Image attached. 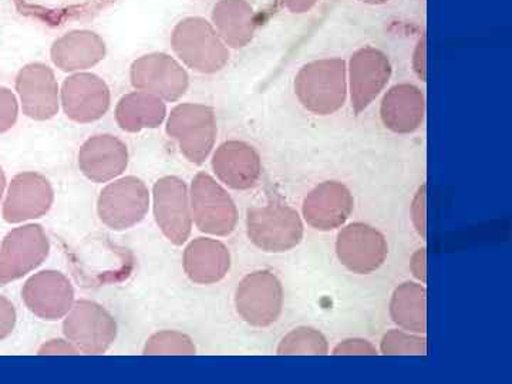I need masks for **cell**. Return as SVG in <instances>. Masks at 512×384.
<instances>
[{"label":"cell","instance_id":"cell-23","mask_svg":"<svg viewBox=\"0 0 512 384\" xmlns=\"http://www.w3.org/2000/svg\"><path fill=\"white\" fill-rule=\"evenodd\" d=\"M50 56L62 72H82L104 59L106 43L89 30H74L53 43Z\"/></svg>","mask_w":512,"mask_h":384},{"label":"cell","instance_id":"cell-21","mask_svg":"<svg viewBox=\"0 0 512 384\" xmlns=\"http://www.w3.org/2000/svg\"><path fill=\"white\" fill-rule=\"evenodd\" d=\"M53 188L40 174H20L10 185L5 220L20 222L40 218L53 204Z\"/></svg>","mask_w":512,"mask_h":384},{"label":"cell","instance_id":"cell-11","mask_svg":"<svg viewBox=\"0 0 512 384\" xmlns=\"http://www.w3.org/2000/svg\"><path fill=\"white\" fill-rule=\"evenodd\" d=\"M392 74V63L382 50L366 46L353 53L348 66V92L356 114L372 106L386 89Z\"/></svg>","mask_w":512,"mask_h":384},{"label":"cell","instance_id":"cell-4","mask_svg":"<svg viewBox=\"0 0 512 384\" xmlns=\"http://www.w3.org/2000/svg\"><path fill=\"white\" fill-rule=\"evenodd\" d=\"M167 134L190 163L204 164L217 141V117L205 104H178L168 117Z\"/></svg>","mask_w":512,"mask_h":384},{"label":"cell","instance_id":"cell-1","mask_svg":"<svg viewBox=\"0 0 512 384\" xmlns=\"http://www.w3.org/2000/svg\"><path fill=\"white\" fill-rule=\"evenodd\" d=\"M295 94L316 116L335 114L348 100V64L336 57L305 64L296 74Z\"/></svg>","mask_w":512,"mask_h":384},{"label":"cell","instance_id":"cell-14","mask_svg":"<svg viewBox=\"0 0 512 384\" xmlns=\"http://www.w3.org/2000/svg\"><path fill=\"white\" fill-rule=\"evenodd\" d=\"M49 239L39 225L19 228L9 234L0 252V282L22 278L37 268L49 255Z\"/></svg>","mask_w":512,"mask_h":384},{"label":"cell","instance_id":"cell-38","mask_svg":"<svg viewBox=\"0 0 512 384\" xmlns=\"http://www.w3.org/2000/svg\"><path fill=\"white\" fill-rule=\"evenodd\" d=\"M3 188H5V175H3L2 168H0V198H2Z\"/></svg>","mask_w":512,"mask_h":384},{"label":"cell","instance_id":"cell-15","mask_svg":"<svg viewBox=\"0 0 512 384\" xmlns=\"http://www.w3.org/2000/svg\"><path fill=\"white\" fill-rule=\"evenodd\" d=\"M110 89L93 73H77L62 87V106L70 120L89 124L106 116L110 109Z\"/></svg>","mask_w":512,"mask_h":384},{"label":"cell","instance_id":"cell-2","mask_svg":"<svg viewBox=\"0 0 512 384\" xmlns=\"http://www.w3.org/2000/svg\"><path fill=\"white\" fill-rule=\"evenodd\" d=\"M171 45L178 59L194 72L218 73L229 62V47L204 18L181 20L173 30Z\"/></svg>","mask_w":512,"mask_h":384},{"label":"cell","instance_id":"cell-18","mask_svg":"<svg viewBox=\"0 0 512 384\" xmlns=\"http://www.w3.org/2000/svg\"><path fill=\"white\" fill-rule=\"evenodd\" d=\"M30 311L46 320L62 319L74 305L72 282L57 271L40 272L23 289Z\"/></svg>","mask_w":512,"mask_h":384},{"label":"cell","instance_id":"cell-22","mask_svg":"<svg viewBox=\"0 0 512 384\" xmlns=\"http://www.w3.org/2000/svg\"><path fill=\"white\" fill-rule=\"evenodd\" d=\"M183 266L185 275L194 284H218L231 269V252L218 239L197 238L185 248Z\"/></svg>","mask_w":512,"mask_h":384},{"label":"cell","instance_id":"cell-26","mask_svg":"<svg viewBox=\"0 0 512 384\" xmlns=\"http://www.w3.org/2000/svg\"><path fill=\"white\" fill-rule=\"evenodd\" d=\"M167 116V107L160 97L137 92L126 94L116 107V120L128 133L157 128Z\"/></svg>","mask_w":512,"mask_h":384},{"label":"cell","instance_id":"cell-5","mask_svg":"<svg viewBox=\"0 0 512 384\" xmlns=\"http://www.w3.org/2000/svg\"><path fill=\"white\" fill-rule=\"evenodd\" d=\"M192 221L212 237H228L238 225V208L228 191L207 173H198L190 187Z\"/></svg>","mask_w":512,"mask_h":384},{"label":"cell","instance_id":"cell-10","mask_svg":"<svg viewBox=\"0 0 512 384\" xmlns=\"http://www.w3.org/2000/svg\"><path fill=\"white\" fill-rule=\"evenodd\" d=\"M336 255L353 274L370 275L386 262L389 244L379 229L365 222H352L339 231Z\"/></svg>","mask_w":512,"mask_h":384},{"label":"cell","instance_id":"cell-12","mask_svg":"<svg viewBox=\"0 0 512 384\" xmlns=\"http://www.w3.org/2000/svg\"><path fill=\"white\" fill-rule=\"evenodd\" d=\"M130 79L134 89L168 103L180 100L190 87L187 70L165 53H151L137 59L131 64Z\"/></svg>","mask_w":512,"mask_h":384},{"label":"cell","instance_id":"cell-17","mask_svg":"<svg viewBox=\"0 0 512 384\" xmlns=\"http://www.w3.org/2000/svg\"><path fill=\"white\" fill-rule=\"evenodd\" d=\"M16 90L30 119L50 120L59 111V84L46 64L30 63L23 67L16 79Z\"/></svg>","mask_w":512,"mask_h":384},{"label":"cell","instance_id":"cell-19","mask_svg":"<svg viewBox=\"0 0 512 384\" xmlns=\"http://www.w3.org/2000/svg\"><path fill=\"white\" fill-rule=\"evenodd\" d=\"M128 165V148L120 138L100 134L89 138L79 151V168L93 183H110Z\"/></svg>","mask_w":512,"mask_h":384},{"label":"cell","instance_id":"cell-31","mask_svg":"<svg viewBox=\"0 0 512 384\" xmlns=\"http://www.w3.org/2000/svg\"><path fill=\"white\" fill-rule=\"evenodd\" d=\"M333 355L336 356H350V355H365L375 356L379 355L376 346L370 340L363 338H349L342 340L332 350Z\"/></svg>","mask_w":512,"mask_h":384},{"label":"cell","instance_id":"cell-9","mask_svg":"<svg viewBox=\"0 0 512 384\" xmlns=\"http://www.w3.org/2000/svg\"><path fill=\"white\" fill-rule=\"evenodd\" d=\"M153 210L158 228L171 244L181 247L190 239L194 221L184 180L174 175L160 178L153 188Z\"/></svg>","mask_w":512,"mask_h":384},{"label":"cell","instance_id":"cell-30","mask_svg":"<svg viewBox=\"0 0 512 384\" xmlns=\"http://www.w3.org/2000/svg\"><path fill=\"white\" fill-rule=\"evenodd\" d=\"M413 227L421 239L427 238V184L420 185L410 205Z\"/></svg>","mask_w":512,"mask_h":384},{"label":"cell","instance_id":"cell-29","mask_svg":"<svg viewBox=\"0 0 512 384\" xmlns=\"http://www.w3.org/2000/svg\"><path fill=\"white\" fill-rule=\"evenodd\" d=\"M197 348L190 336L177 330H163L151 336L144 346V355H195Z\"/></svg>","mask_w":512,"mask_h":384},{"label":"cell","instance_id":"cell-32","mask_svg":"<svg viewBox=\"0 0 512 384\" xmlns=\"http://www.w3.org/2000/svg\"><path fill=\"white\" fill-rule=\"evenodd\" d=\"M18 119V101L8 89H0V133L13 127Z\"/></svg>","mask_w":512,"mask_h":384},{"label":"cell","instance_id":"cell-36","mask_svg":"<svg viewBox=\"0 0 512 384\" xmlns=\"http://www.w3.org/2000/svg\"><path fill=\"white\" fill-rule=\"evenodd\" d=\"M43 355H77L79 350L74 348L72 343L69 340H52V342L47 343V345L43 346V349L40 350Z\"/></svg>","mask_w":512,"mask_h":384},{"label":"cell","instance_id":"cell-37","mask_svg":"<svg viewBox=\"0 0 512 384\" xmlns=\"http://www.w3.org/2000/svg\"><path fill=\"white\" fill-rule=\"evenodd\" d=\"M319 0H281L285 9L292 13H306L315 8Z\"/></svg>","mask_w":512,"mask_h":384},{"label":"cell","instance_id":"cell-6","mask_svg":"<svg viewBox=\"0 0 512 384\" xmlns=\"http://www.w3.org/2000/svg\"><path fill=\"white\" fill-rule=\"evenodd\" d=\"M284 286L271 271H255L239 282L235 292V309L248 325L268 328L284 311Z\"/></svg>","mask_w":512,"mask_h":384},{"label":"cell","instance_id":"cell-25","mask_svg":"<svg viewBox=\"0 0 512 384\" xmlns=\"http://www.w3.org/2000/svg\"><path fill=\"white\" fill-rule=\"evenodd\" d=\"M394 325L407 332L426 335L427 289L420 282L407 281L394 289L389 305Z\"/></svg>","mask_w":512,"mask_h":384},{"label":"cell","instance_id":"cell-28","mask_svg":"<svg viewBox=\"0 0 512 384\" xmlns=\"http://www.w3.org/2000/svg\"><path fill=\"white\" fill-rule=\"evenodd\" d=\"M380 353L386 356H426L427 339L420 333L407 332L403 329H392L384 333L380 340Z\"/></svg>","mask_w":512,"mask_h":384},{"label":"cell","instance_id":"cell-35","mask_svg":"<svg viewBox=\"0 0 512 384\" xmlns=\"http://www.w3.org/2000/svg\"><path fill=\"white\" fill-rule=\"evenodd\" d=\"M15 309L12 303L0 298V339L6 338L15 325Z\"/></svg>","mask_w":512,"mask_h":384},{"label":"cell","instance_id":"cell-7","mask_svg":"<svg viewBox=\"0 0 512 384\" xmlns=\"http://www.w3.org/2000/svg\"><path fill=\"white\" fill-rule=\"evenodd\" d=\"M63 332L79 353L103 355L116 342L117 322L99 303L79 301L64 316Z\"/></svg>","mask_w":512,"mask_h":384},{"label":"cell","instance_id":"cell-33","mask_svg":"<svg viewBox=\"0 0 512 384\" xmlns=\"http://www.w3.org/2000/svg\"><path fill=\"white\" fill-rule=\"evenodd\" d=\"M427 42L426 36H421L419 42H417L416 47H414L413 57H412V67L413 72L416 73V76L419 77L421 82H426L427 79Z\"/></svg>","mask_w":512,"mask_h":384},{"label":"cell","instance_id":"cell-3","mask_svg":"<svg viewBox=\"0 0 512 384\" xmlns=\"http://www.w3.org/2000/svg\"><path fill=\"white\" fill-rule=\"evenodd\" d=\"M249 241L266 254H284L301 245L305 225L301 214L286 204L248 208Z\"/></svg>","mask_w":512,"mask_h":384},{"label":"cell","instance_id":"cell-27","mask_svg":"<svg viewBox=\"0 0 512 384\" xmlns=\"http://www.w3.org/2000/svg\"><path fill=\"white\" fill-rule=\"evenodd\" d=\"M329 342L319 329L312 326H299L284 336L276 353L291 355H329Z\"/></svg>","mask_w":512,"mask_h":384},{"label":"cell","instance_id":"cell-8","mask_svg":"<svg viewBox=\"0 0 512 384\" xmlns=\"http://www.w3.org/2000/svg\"><path fill=\"white\" fill-rule=\"evenodd\" d=\"M150 210V191L137 177H123L110 181L100 192L97 211L106 227L126 231L136 227Z\"/></svg>","mask_w":512,"mask_h":384},{"label":"cell","instance_id":"cell-16","mask_svg":"<svg viewBox=\"0 0 512 384\" xmlns=\"http://www.w3.org/2000/svg\"><path fill=\"white\" fill-rule=\"evenodd\" d=\"M211 164L218 181L231 190H252L261 180V156L245 141H225L215 151Z\"/></svg>","mask_w":512,"mask_h":384},{"label":"cell","instance_id":"cell-34","mask_svg":"<svg viewBox=\"0 0 512 384\" xmlns=\"http://www.w3.org/2000/svg\"><path fill=\"white\" fill-rule=\"evenodd\" d=\"M410 272L420 284H427V249L420 248L410 258Z\"/></svg>","mask_w":512,"mask_h":384},{"label":"cell","instance_id":"cell-24","mask_svg":"<svg viewBox=\"0 0 512 384\" xmlns=\"http://www.w3.org/2000/svg\"><path fill=\"white\" fill-rule=\"evenodd\" d=\"M256 23L255 9L247 0H220L212 9V26L225 45L234 49L252 42Z\"/></svg>","mask_w":512,"mask_h":384},{"label":"cell","instance_id":"cell-20","mask_svg":"<svg viewBox=\"0 0 512 384\" xmlns=\"http://www.w3.org/2000/svg\"><path fill=\"white\" fill-rule=\"evenodd\" d=\"M380 119L393 133L412 134L426 120V96L414 84H396L383 96Z\"/></svg>","mask_w":512,"mask_h":384},{"label":"cell","instance_id":"cell-13","mask_svg":"<svg viewBox=\"0 0 512 384\" xmlns=\"http://www.w3.org/2000/svg\"><path fill=\"white\" fill-rule=\"evenodd\" d=\"M355 210V197L340 181H323L306 195L302 204L303 220L316 231L342 228Z\"/></svg>","mask_w":512,"mask_h":384}]
</instances>
